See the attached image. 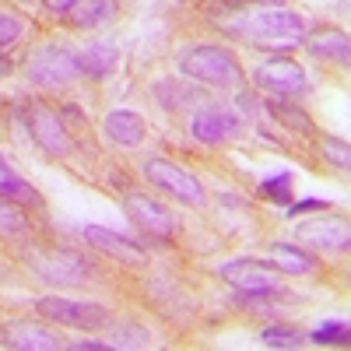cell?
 <instances>
[{"mask_svg": "<svg viewBox=\"0 0 351 351\" xmlns=\"http://www.w3.org/2000/svg\"><path fill=\"white\" fill-rule=\"evenodd\" d=\"M36 309L46 319H56L64 327L74 330H102L109 327V309L99 302H77V299H64V295H46L36 302Z\"/></svg>", "mask_w": 351, "mask_h": 351, "instance_id": "obj_4", "label": "cell"}, {"mask_svg": "<svg viewBox=\"0 0 351 351\" xmlns=\"http://www.w3.org/2000/svg\"><path fill=\"white\" fill-rule=\"evenodd\" d=\"M21 32H25V21L18 14H11V11H0V49L11 46Z\"/></svg>", "mask_w": 351, "mask_h": 351, "instance_id": "obj_24", "label": "cell"}, {"mask_svg": "<svg viewBox=\"0 0 351 351\" xmlns=\"http://www.w3.org/2000/svg\"><path fill=\"white\" fill-rule=\"evenodd\" d=\"M0 197L14 200V204H39L36 186H28V180H21L4 155H0Z\"/></svg>", "mask_w": 351, "mask_h": 351, "instance_id": "obj_18", "label": "cell"}, {"mask_svg": "<svg viewBox=\"0 0 351 351\" xmlns=\"http://www.w3.org/2000/svg\"><path fill=\"white\" fill-rule=\"evenodd\" d=\"M109 348H148V330H141V327H112Z\"/></svg>", "mask_w": 351, "mask_h": 351, "instance_id": "obj_23", "label": "cell"}, {"mask_svg": "<svg viewBox=\"0 0 351 351\" xmlns=\"http://www.w3.org/2000/svg\"><path fill=\"white\" fill-rule=\"evenodd\" d=\"M77 60H81V74H92V77H106L112 67H116V46L99 39V43H88L81 53H77Z\"/></svg>", "mask_w": 351, "mask_h": 351, "instance_id": "obj_17", "label": "cell"}, {"mask_svg": "<svg viewBox=\"0 0 351 351\" xmlns=\"http://www.w3.org/2000/svg\"><path fill=\"white\" fill-rule=\"evenodd\" d=\"M67 14H71V21L77 28H92V25L112 18V0H77Z\"/></svg>", "mask_w": 351, "mask_h": 351, "instance_id": "obj_20", "label": "cell"}, {"mask_svg": "<svg viewBox=\"0 0 351 351\" xmlns=\"http://www.w3.org/2000/svg\"><path fill=\"white\" fill-rule=\"evenodd\" d=\"M190 130H193V137L200 144H218V141H225V137H232L239 130V120L228 109H221V106H208V109L193 112Z\"/></svg>", "mask_w": 351, "mask_h": 351, "instance_id": "obj_12", "label": "cell"}, {"mask_svg": "<svg viewBox=\"0 0 351 351\" xmlns=\"http://www.w3.org/2000/svg\"><path fill=\"white\" fill-rule=\"evenodd\" d=\"M28 127H32V137L39 141V148L53 158H64L71 155V134L64 127V120L56 116L53 109H32V116H28Z\"/></svg>", "mask_w": 351, "mask_h": 351, "instance_id": "obj_9", "label": "cell"}, {"mask_svg": "<svg viewBox=\"0 0 351 351\" xmlns=\"http://www.w3.org/2000/svg\"><path fill=\"white\" fill-rule=\"evenodd\" d=\"M123 211H127V218H130L134 225L155 232V236H172V232H176V218H172L165 208H158L155 200L141 197V193H130V197L123 200Z\"/></svg>", "mask_w": 351, "mask_h": 351, "instance_id": "obj_13", "label": "cell"}, {"mask_svg": "<svg viewBox=\"0 0 351 351\" xmlns=\"http://www.w3.org/2000/svg\"><path fill=\"white\" fill-rule=\"evenodd\" d=\"M260 341L267 348H281V351H291V348H302L306 344V334L295 330V327H267L260 334Z\"/></svg>", "mask_w": 351, "mask_h": 351, "instance_id": "obj_21", "label": "cell"}, {"mask_svg": "<svg viewBox=\"0 0 351 351\" xmlns=\"http://www.w3.org/2000/svg\"><path fill=\"white\" fill-rule=\"evenodd\" d=\"M106 137L116 141V144H123V148H137V144L144 141V120L137 112L130 109H116L106 116V123H102Z\"/></svg>", "mask_w": 351, "mask_h": 351, "instance_id": "obj_15", "label": "cell"}, {"mask_svg": "<svg viewBox=\"0 0 351 351\" xmlns=\"http://www.w3.org/2000/svg\"><path fill=\"white\" fill-rule=\"evenodd\" d=\"M74 4H77V0H49V11L53 14H67Z\"/></svg>", "mask_w": 351, "mask_h": 351, "instance_id": "obj_29", "label": "cell"}, {"mask_svg": "<svg viewBox=\"0 0 351 351\" xmlns=\"http://www.w3.org/2000/svg\"><path fill=\"white\" fill-rule=\"evenodd\" d=\"M25 221H21V215L18 211H11L8 208V200L4 197H0V232H18Z\"/></svg>", "mask_w": 351, "mask_h": 351, "instance_id": "obj_27", "label": "cell"}, {"mask_svg": "<svg viewBox=\"0 0 351 351\" xmlns=\"http://www.w3.org/2000/svg\"><path fill=\"white\" fill-rule=\"evenodd\" d=\"M81 236L92 243L95 250H102V253H109V256H116V260L130 263V267H144V263H148V253H144L137 243L116 236V232H109V228H102V225H84Z\"/></svg>", "mask_w": 351, "mask_h": 351, "instance_id": "obj_11", "label": "cell"}, {"mask_svg": "<svg viewBox=\"0 0 351 351\" xmlns=\"http://www.w3.org/2000/svg\"><path fill=\"white\" fill-rule=\"evenodd\" d=\"M180 71L186 77L200 81V84H211V88H236V84H243V67H239L236 56H232L228 49H221V46H208V43L183 49Z\"/></svg>", "mask_w": 351, "mask_h": 351, "instance_id": "obj_2", "label": "cell"}, {"mask_svg": "<svg viewBox=\"0 0 351 351\" xmlns=\"http://www.w3.org/2000/svg\"><path fill=\"white\" fill-rule=\"evenodd\" d=\"M271 263L281 271V274H309L316 267V260L299 250V246H288V243H274L271 246Z\"/></svg>", "mask_w": 351, "mask_h": 351, "instance_id": "obj_19", "label": "cell"}, {"mask_svg": "<svg viewBox=\"0 0 351 351\" xmlns=\"http://www.w3.org/2000/svg\"><path fill=\"white\" fill-rule=\"evenodd\" d=\"M288 190H291V176H288V172L274 176V180H263V186H260V193L267 197V200H281V204L291 197Z\"/></svg>", "mask_w": 351, "mask_h": 351, "instance_id": "obj_25", "label": "cell"}, {"mask_svg": "<svg viewBox=\"0 0 351 351\" xmlns=\"http://www.w3.org/2000/svg\"><path fill=\"white\" fill-rule=\"evenodd\" d=\"M348 334H351L348 319H330V324L316 327V330L309 334V341H313V344H348Z\"/></svg>", "mask_w": 351, "mask_h": 351, "instance_id": "obj_22", "label": "cell"}, {"mask_svg": "<svg viewBox=\"0 0 351 351\" xmlns=\"http://www.w3.org/2000/svg\"><path fill=\"white\" fill-rule=\"evenodd\" d=\"M295 236H299V243H306L309 250L341 253V250H348V243H351V228H348L344 218H324V221L295 225Z\"/></svg>", "mask_w": 351, "mask_h": 351, "instance_id": "obj_8", "label": "cell"}, {"mask_svg": "<svg viewBox=\"0 0 351 351\" xmlns=\"http://www.w3.org/2000/svg\"><path fill=\"white\" fill-rule=\"evenodd\" d=\"M25 74L39 88H64V84H71L81 74V60H77V53H71L67 46L49 43V46H39L32 56H28Z\"/></svg>", "mask_w": 351, "mask_h": 351, "instance_id": "obj_3", "label": "cell"}, {"mask_svg": "<svg viewBox=\"0 0 351 351\" xmlns=\"http://www.w3.org/2000/svg\"><path fill=\"white\" fill-rule=\"evenodd\" d=\"M324 152H327V158H330L337 169H348V165H351V152H348V144H344V141L327 137V141H324Z\"/></svg>", "mask_w": 351, "mask_h": 351, "instance_id": "obj_26", "label": "cell"}, {"mask_svg": "<svg viewBox=\"0 0 351 351\" xmlns=\"http://www.w3.org/2000/svg\"><path fill=\"white\" fill-rule=\"evenodd\" d=\"M327 208V200H316V197H309V200H299V204H291V218H299V215H306V211H324Z\"/></svg>", "mask_w": 351, "mask_h": 351, "instance_id": "obj_28", "label": "cell"}, {"mask_svg": "<svg viewBox=\"0 0 351 351\" xmlns=\"http://www.w3.org/2000/svg\"><path fill=\"white\" fill-rule=\"evenodd\" d=\"M144 176H148L155 186H162L172 197H180L183 204H190V208H200V204L208 200L204 186L197 183V176H190L186 169H180L169 158H148V162H144Z\"/></svg>", "mask_w": 351, "mask_h": 351, "instance_id": "obj_6", "label": "cell"}, {"mask_svg": "<svg viewBox=\"0 0 351 351\" xmlns=\"http://www.w3.org/2000/svg\"><path fill=\"white\" fill-rule=\"evenodd\" d=\"M221 278L228 285H236L239 291L253 299H263V295H274L281 288V271L274 263H263V260H228L221 267Z\"/></svg>", "mask_w": 351, "mask_h": 351, "instance_id": "obj_5", "label": "cell"}, {"mask_svg": "<svg viewBox=\"0 0 351 351\" xmlns=\"http://www.w3.org/2000/svg\"><path fill=\"white\" fill-rule=\"evenodd\" d=\"M253 81L263 88V92H271L278 99L306 92V71L295 60H288V56H271V60H263L253 71Z\"/></svg>", "mask_w": 351, "mask_h": 351, "instance_id": "obj_7", "label": "cell"}, {"mask_svg": "<svg viewBox=\"0 0 351 351\" xmlns=\"http://www.w3.org/2000/svg\"><path fill=\"white\" fill-rule=\"evenodd\" d=\"M309 46L313 56H319V60H337V64H348V53H351V43L344 32H337V28H327V32H316L309 39H302Z\"/></svg>", "mask_w": 351, "mask_h": 351, "instance_id": "obj_16", "label": "cell"}, {"mask_svg": "<svg viewBox=\"0 0 351 351\" xmlns=\"http://www.w3.org/2000/svg\"><path fill=\"white\" fill-rule=\"evenodd\" d=\"M74 351H102V348H109V344H102V341H77V344H71Z\"/></svg>", "mask_w": 351, "mask_h": 351, "instance_id": "obj_30", "label": "cell"}, {"mask_svg": "<svg viewBox=\"0 0 351 351\" xmlns=\"http://www.w3.org/2000/svg\"><path fill=\"white\" fill-rule=\"evenodd\" d=\"M0 337H4V344L21 348V351H53V348H64L60 341H56L53 330H46L39 324H8L4 330H0Z\"/></svg>", "mask_w": 351, "mask_h": 351, "instance_id": "obj_14", "label": "cell"}, {"mask_svg": "<svg viewBox=\"0 0 351 351\" xmlns=\"http://www.w3.org/2000/svg\"><path fill=\"white\" fill-rule=\"evenodd\" d=\"M239 39L253 46H271V49H288L306 39V18L288 11V8H256L239 14L228 25Z\"/></svg>", "mask_w": 351, "mask_h": 351, "instance_id": "obj_1", "label": "cell"}, {"mask_svg": "<svg viewBox=\"0 0 351 351\" xmlns=\"http://www.w3.org/2000/svg\"><path fill=\"white\" fill-rule=\"evenodd\" d=\"M32 271L43 281H56V285H84V274H88L84 260H77L67 250H53V253L32 256Z\"/></svg>", "mask_w": 351, "mask_h": 351, "instance_id": "obj_10", "label": "cell"}]
</instances>
